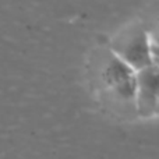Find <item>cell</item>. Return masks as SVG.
Returning <instances> with one entry per match:
<instances>
[{
	"mask_svg": "<svg viewBox=\"0 0 159 159\" xmlns=\"http://www.w3.org/2000/svg\"><path fill=\"white\" fill-rule=\"evenodd\" d=\"M103 81L110 89L116 91L117 95H121L126 99L135 93L137 78H133L130 67L126 64V61H121L117 56L115 59H110L107 66L105 67Z\"/></svg>",
	"mask_w": 159,
	"mask_h": 159,
	"instance_id": "cell-1",
	"label": "cell"
},
{
	"mask_svg": "<svg viewBox=\"0 0 159 159\" xmlns=\"http://www.w3.org/2000/svg\"><path fill=\"white\" fill-rule=\"evenodd\" d=\"M119 45L121 46L117 50L119 59L123 57L124 60L127 59V61L131 66L143 64V59H145V61H148V48H147L148 42L144 36H137V34H134L130 39H127V41L121 42Z\"/></svg>",
	"mask_w": 159,
	"mask_h": 159,
	"instance_id": "cell-2",
	"label": "cell"
},
{
	"mask_svg": "<svg viewBox=\"0 0 159 159\" xmlns=\"http://www.w3.org/2000/svg\"><path fill=\"white\" fill-rule=\"evenodd\" d=\"M138 95V105L140 107L145 106L144 112L149 107L157 105V75L155 73L149 74L148 71L137 81L135 85V96Z\"/></svg>",
	"mask_w": 159,
	"mask_h": 159,
	"instance_id": "cell-3",
	"label": "cell"
}]
</instances>
